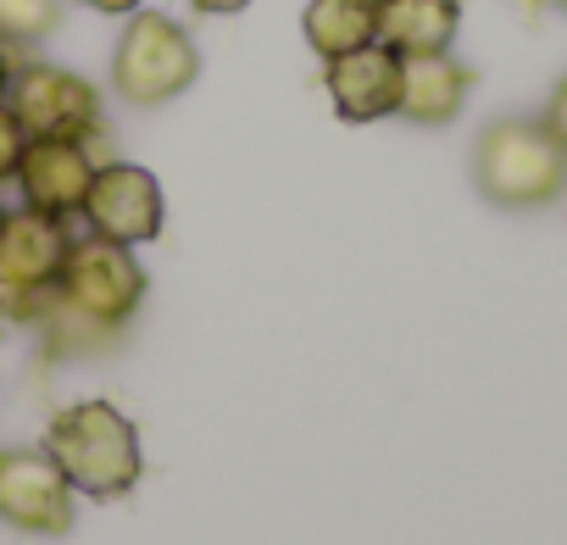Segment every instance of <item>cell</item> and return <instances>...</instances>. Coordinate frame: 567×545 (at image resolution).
<instances>
[{
  "mask_svg": "<svg viewBox=\"0 0 567 545\" xmlns=\"http://www.w3.org/2000/svg\"><path fill=\"white\" fill-rule=\"evenodd\" d=\"M62 23V0H0V40L7 45H34L56 34Z\"/></svg>",
  "mask_w": 567,
  "mask_h": 545,
  "instance_id": "14",
  "label": "cell"
},
{
  "mask_svg": "<svg viewBox=\"0 0 567 545\" xmlns=\"http://www.w3.org/2000/svg\"><path fill=\"white\" fill-rule=\"evenodd\" d=\"M68 245H73L68 217H51L34 206L0 217V318L12 312V318L34 323L45 312Z\"/></svg>",
  "mask_w": 567,
  "mask_h": 545,
  "instance_id": "5",
  "label": "cell"
},
{
  "mask_svg": "<svg viewBox=\"0 0 567 545\" xmlns=\"http://www.w3.org/2000/svg\"><path fill=\"white\" fill-rule=\"evenodd\" d=\"M95 167H101V162L90 156V140H62V134L29 140V145H23V162H18L23 206L51 212V217H79Z\"/></svg>",
  "mask_w": 567,
  "mask_h": 545,
  "instance_id": "9",
  "label": "cell"
},
{
  "mask_svg": "<svg viewBox=\"0 0 567 545\" xmlns=\"http://www.w3.org/2000/svg\"><path fill=\"white\" fill-rule=\"evenodd\" d=\"M462 29V0H379V45L395 56L451 51Z\"/></svg>",
  "mask_w": 567,
  "mask_h": 545,
  "instance_id": "12",
  "label": "cell"
},
{
  "mask_svg": "<svg viewBox=\"0 0 567 545\" xmlns=\"http://www.w3.org/2000/svg\"><path fill=\"white\" fill-rule=\"evenodd\" d=\"M151 279L134 256V245H117V239H73L68 256H62V272H56V290L40 312V323H73L62 340H112L145 301Z\"/></svg>",
  "mask_w": 567,
  "mask_h": 545,
  "instance_id": "1",
  "label": "cell"
},
{
  "mask_svg": "<svg viewBox=\"0 0 567 545\" xmlns=\"http://www.w3.org/2000/svg\"><path fill=\"white\" fill-rule=\"evenodd\" d=\"M307 45L329 62L379 40V0H312L307 7Z\"/></svg>",
  "mask_w": 567,
  "mask_h": 545,
  "instance_id": "13",
  "label": "cell"
},
{
  "mask_svg": "<svg viewBox=\"0 0 567 545\" xmlns=\"http://www.w3.org/2000/svg\"><path fill=\"white\" fill-rule=\"evenodd\" d=\"M200 79V51L184 23L167 12H128V29L112 51V84L128 106H167Z\"/></svg>",
  "mask_w": 567,
  "mask_h": 545,
  "instance_id": "4",
  "label": "cell"
},
{
  "mask_svg": "<svg viewBox=\"0 0 567 545\" xmlns=\"http://www.w3.org/2000/svg\"><path fill=\"white\" fill-rule=\"evenodd\" d=\"M90 12H106V18H128V12H140L145 0H84Z\"/></svg>",
  "mask_w": 567,
  "mask_h": 545,
  "instance_id": "18",
  "label": "cell"
},
{
  "mask_svg": "<svg viewBox=\"0 0 567 545\" xmlns=\"http://www.w3.org/2000/svg\"><path fill=\"white\" fill-rule=\"evenodd\" d=\"M323 90L346 123H379L401 106V56L390 45H362L323 62Z\"/></svg>",
  "mask_w": 567,
  "mask_h": 545,
  "instance_id": "10",
  "label": "cell"
},
{
  "mask_svg": "<svg viewBox=\"0 0 567 545\" xmlns=\"http://www.w3.org/2000/svg\"><path fill=\"white\" fill-rule=\"evenodd\" d=\"M473 189L501 212H539L567 189V151L534 117H501L473 145Z\"/></svg>",
  "mask_w": 567,
  "mask_h": 545,
  "instance_id": "3",
  "label": "cell"
},
{
  "mask_svg": "<svg viewBox=\"0 0 567 545\" xmlns=\"http://www.w3.org/2000/svg\"><path fill=\"white\" fill-rule=\"evenodd\" d=\"M73 484L62 479V467L51 462L45 445H12L0 451V523L18 534H45L62 539L79 517L73 506Z\"/></svg>",
  "mask_w": 567,
  "mask_h": 545,
  "instance_id": "7",
  "label": "cell"
},
{
  "mask_svg": "<svg viewBox=\"0 0 567 545\" xmlns=\"http://www.w3.org/2000/svg\"><path fill=\"white\" fill-rule=\"evenodd\" d=\"M0 217H7V206H0Z\"/></svg>",
  "mask_w": 567,
  "mask_h": 545,
  "instance_id": "21",
  "label": "cell"
},
{
  "mask_svg": "<svg viewBox=\"0 0 567 545\" xmlns=\"http://www.w3.org/2000/svg\"><path fill=\"white\" fill-rule=\"evenodd\" d=\"M195 12H206V18H234V12H245L250 0H189Z\"/></svg>",
  "mask_w": 567,
  "mask_h": 545,
  "instance_id": "17",
  "label": "cell"
},
{
  "mask_svg": "<svg viewBox=\"0 0 567 545\" xmlns=\"http://www.w3.org/2000/svg\"><path fill=\"white\" fill-rule=\"evenodd\" d=\"M162 184L151 167L134 162H101L90 178V195L79 206V217L90 223V234L117 239V245H151L162 234Z\"/></svg>",
  "mask_w": 567,
  "mask_h": 545,
  "instance_id": "8",
  "label": "cell"
},
{
  "mask_svg": "<svg viewBox=\"0 0 567 545\" xmlns=\"http://www.w3.org/2000/svg\"><path fill=\"white\" fill-rule=\"evenodd\" d=\"M7 106L18 112V123L29 128V140L40 134H62V140H95L101 134V95L90 79L56 68V62H23L12 68L7 84Z\"/></svg>",
  "mask_w": 567,
  "mask_h": 545,
  "instance_id": "6",
  "label": "cell"
},
{
  "mask_svg": "<svg viewBox=\"0 0 567 545\" xmlns=\"http://www.w3.org/2000/svg\"><path fill=\"white\" fill-rule=\"evenodd\" d=\"M7 84H12V56H7V40H0V101H7Z\"/></svg>",
  "mask_w": 567,
  "mask_h": 545,
  "instance_id": "19",
  "label": "cell"
},
{
  "mask_svg": "<svg viewBox=\"0 0 567 545\" xmlns=\"http://www.w3.org/2000/svg\"><path fill=\"white\" fill-rule=\"evenodd\" d=\"M467 90H473V73L451 51L401 56V106H395V117L423 123V128L456 123V112L467 106Z\"/></svg>",
  "mask_w": 567,
  "mask_h": 545,
  "instance_id": "11",
  "label": "cell"
},
{
  "mask_svg": "<svg viewBox=\"0 0 567 545\" xmlns=\"http://www.w3.org/2000/svg\"><path fill=\"white\" fill-rule=\"evenodd\" d=\"M23 145H29V128L18 123V112L0 101V184L18 178V162H23Z\"/></svg>",
  "mask_w": 567,
  "mask_h": 545,
  "instance_id": "15",
  "label": "cell"
},
{
  "mask_svg": "<svg viewBox=\"0 0 567 545\" xmlns=\"http://www.w3.org/2000/svg\"><path fill=\"white\" fill-rule=\"evenodd\" d=\"M45 451L73 484V495L117 501L140 484V429L112 401H79L51 418Z\"/></svg>",
  "mask_w": 567,
  "mask_h": 545,
  "instance_id": "2",
  "label": "cell"
},
{
  "mask_svg": "<svg viewBox=\"0 0 567 545\" xmlns=\"http://www.w3.org/2000/svg\"><path fill=\"white\" fill-rule=\"evenodd\" d=\"M539 123H545V128L556 134V145L567 151V79L550 90V101H545V117H539Z\"/></svg>",
  "mask_w": 567,
  "mask_h": 545,
  "instance_id": "16",
  "label": "cell"
},
{
  "mask_svg": "<svg viewBox=\"0 0 567 545\" xmlns=\"http://www.w3.org/2000/svg\"><path fill=\"white\" fill-rule=\"evenodd\" d=\"M556 7H561V12H567V0H556Z\"/></svg>",
  "mask_w": 567,
  "mask_h": 545,
  "instance_id": "20",
  "label": "cell"
}]
</instances>
